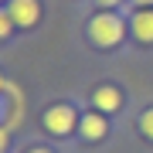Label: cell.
I'll return each mask as SVG.
<instances>
[{
	"mask_svg": "<svg viewBox=\"0 0 153 153\" xmlns=\"http://www.w3.org/2000/svg\"><path fill=\"white\" fill-rule=\"evenodd\" d=\"M123 21L116 17L112 10H102L92 17V24H88V38H92L99 48H116V44L123 41Z\"/></svg>",
	"mask_w": 153,
	"mask_h": 153,
	"instance_id": "6da1fadb",
	"label": "cell"
},
{
	"mask_svg": "<svg viewBox=\"0 0 153 153\" xmlns=\"http://www.w3.org/2000/svg\"><path fill=\"white\" fill-rule=\"evenodd\" d=\"M78 123L82 119L75 116L71 105H51V109L44 112V126H48V133H55V136H68Z\"/></svg>",
	"mask_w": 153,
	"mask_h": 153,
	"instance_id": "7a4b0ae2",
	"label": "cell"
},
{
	"mask_svg": "<svg viewBox=\"0 0 153 153\" xmlns=\"http://www.w3.org/2000/svg\"><path fill=\"white\" fill-rule=\"evenodd\" d=\"M7 14H10V21L17 27H34L41 17V7H38V0H10Z\"/></svg>",
	"mask_w": 153,
	"mask_h": 153,
	"instance_id": "3957f363",
	"label": "cell"
},
{
	"mask_svg": "<svg viewBox=\"0 0 153 153\" xmlns=\"http://www.w3.org/2000/svg\"><path fill=\"white\" fill-rule=\"evenodd\" d=\"M133 34L143 44H153V7H140L133 14Z\"/></svg>",
	"mask_w": 153,
	"mask_h": 153,
	"instance_id": "277c9868",
	"label": "cell"
},
{
	"mask_svg": "<svg viewBox=\"0 0 153 153\" xmlns=\"http://www.w3.org/2000/svg\"><path fill=\"white\" fill-rule=\"evenodd\" d=\"M92 102H95V109H102V112H116L123 105V92L112 88V85H102V88H95Z\"/></svg>",
	"mask_w": 153,
	"mask_h": 153,
	"instance_id": "5b68a950",
	"label": "cell"
},
{
	"mask_svg": "<svg viewBox=\"0 0 153 153\" xmlns=\"http://www.w3.org/2000/svg\"><path fill=\"white\" fill-rule=\"evenodd\" d=\"M78 129H82L85 140H102L105 136V119H102V116H82Z\"/></svg>",
	"mask_w": 153,
	"mask_h": 153,
	"instance_id": "8992f818",
	"label": "cell"
},
{
	"mask_svg": "<svg viewBox=\"0 0 153 153\" xmlns=\"http://www.w3.org/2000/svg\"><path fill=\"white\" fill-rule=\"evenodd\" d=\"M140 133L146 140H153V109H146V112L140 116Z\"/></svg>",
	"mask_w": 153,
	"mask_h": 153,
	"instance_id": "52a82bcc",
	"label": "cell"
},
{
	"mask_svg": "<svg viewBox=\"0 0 153 153\" xmlns=\"http://www.w3.org/2000/svg\"><path fill=\"white\" fill-rule=\"evenodd\" d=\"M10 27H14V21H10V14H0V38H7V34H10Z\"/></svg>",
	"mask_w": 153,
	"mask_h": 153,
	"instance_id": "ba28073f",
	"label": "cell"
},
{
	"mask_svg": "<svg viewBox=\"0 0 153 153\" xmlns=\"http://www.w3.org/2000/svg\"><path fill=\"white\" fill-rule=\"evenodd\" d=\"M7 143H10V129H4V126H0V153L7 150Z\"/></svg>",
	"mask_w": 153,
	"mask_h": 153,
	"instance_id": "9c48e42d",
	"label": "cell"
},
{
	"mask_svg": "<svg viewBox=\"0 0 153 153\" xmlns=\"http://www.w3.org/2000/svg\"><path fill=\"white\" fill-rule=\"evenodd\" d=\"M4 123L10 126V119H7V99H0V126H4Z\"/></svg>",
	"mask_w": 153,
	"mask_h": 153,
	"instance_id": "30bf717a",
	"label": "cell"
},
{
	"mask_svg": "<svg viewBox=\"0 0 153 153\" xmlns=\"http://www.w3.org/2000/svg\"><path fill=\"white\" fill-rule=\"evenodd\" d=\"M99 4H102V7H116L119 0H99Z\"/></svg>",
	"mask_w": 153,
	"mask_h": 153,
	"instance_id": "8fae6325",
	"label": "cell"
},
{
	"mask_svg": "<svg viewBox=\"0 0 153 153\" xmlns=\"http://www.w3.org/2000/svg\"><path fill=\"white\" fill-rule=\"evenodd\" d=\"M136 4H140V7H153V0H136Z\"/></svg>",
	"mask_w": 153,
	"mask_h": 153,
	"instance_id": "7c38bea8",
	"label": "cell"
},
{
	"mask_svg": "<svg viewBox=\"0 0 153 153\" xmlns=\"http://www.w3.org/2000/svg\"><path fill=\"white\" fill-rule=\"evenodd\" d=\"M0 92H7V82H4V75H0Z\"/></svg>",
	"mask_w": 153,
	"mask_h": 153,
	"instance_id": "4fadbf2b",
	"label": "cell"
},
{
	"mask_svg": "<svg viewBox=\"0 0 153 153\" xmlns=\"http://www.w3.org/2000/svg\"><path fill=\"white\" fill-rule=\"evenodd\" d=\"M27 153H51V150H27Z\"/></svg>",
	"mask_w": 153,
	"mask_h": 153,
	"instance_id": "5bb4252c",
	"label": "cell"
}]
</instances>
